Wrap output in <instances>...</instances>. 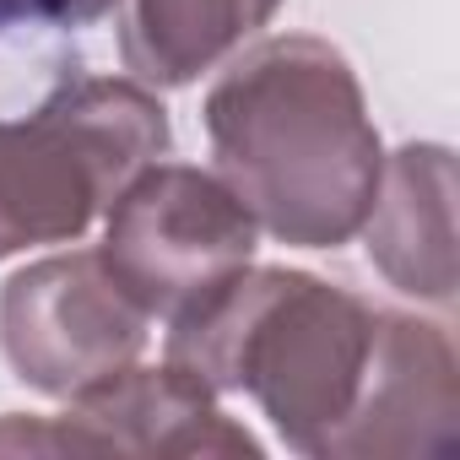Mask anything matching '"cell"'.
<instances>
[{
	"mask_svg": "<svg viewBox=\"0 0 460 460\" xmlns=\"http://www.w3.org/2000/svg\"><path fill=\"white\" fill-rule=\"evenodd\" d=\"M206 141L222 184L271 239L336 250L374 206L385 146L352 60L309 33H277L234 55L206 93Z\"/></svg>",
	"mask_w": 460,
	"mask_h": 460,
	"instance_id": "1",
	"label": "cell"
},
{
	"mask_svg": "<svg viewBox=\"0 0 460 460\" xmlns=\"http://www.w3.org/2000/svg\"><path fill=\"white\" fill-rule=\"evenodd\" d=\"M374 320L379 309L341 282L288 266H244L168 325L163 363L217 395H250L288 449L331 460L368 374Z\"/></svg>",
	"mask_w": 460,
	"mask_h": 460,
	"instance_id": "2",
	"label": "cell"
},
{
	"mask_svg": "<svg viewBox=\"0 0 460 460\" xmlns=\"http://www.w3.org/2000/svg\"><path fill=\"white\" fill-rule=\"evenodd\" d=\"M168 141V109L136 76L82 71L49 103L0 119V261L28 244H76Z\"/></svg>",
	"mask_w": 460,
	"mask_h": 460,
	"instance_id": "3",
	"label": "cell"
},
{
	"mask_svg": "<svg viewBox=\"0 0 460 460\" xmlns=\"http://www.w3.org/2000/svg\"><path fill=\"white\" fill-rule=\"evenodd\" d=\"M255 239L261 222L222 173L157 157L109 200L98 255L146 320L173 325L255 266Z\"/></svg>",
	"mask_w": 460,
	"mask_h": 460,
	"instance_id": "4",
	"label": "cell"
},
{
	"mask_svg": "<svg viewBox=\"0 0 460 460\" xmlns=\"http://www.w3.org/2000/svg\"><path fill=\"white\" fill-rule=\"evenodd\" d=\"M146 309L109 277L98 250L33 261L0 282V352L12 374L55 401L141 363Z\"/></svg>",
	"mask_w": 460,
	"mask_h": 460,
	"instance_id": "5",
	"label": "cell"
},
{
	"mask_svg": "<svg viewBox=\"0 0 460 460\" xmlns=\"http://www.w3.org/2000/svg\"><path fill=\"white\" fill-rule=\"evenodd\" d=\"M0 455H173L261 460V438L217 406V390L173 363L119 368L66 401L60 417H0Z\"/></svg>",
	"mask_w": 460,
	"mask_h": 460,
	"instance_id": "6",
	"label": "cell"
},
{
	"mask_svg": "<svg viewBox=\"0 0 460 460\" xmlns=\"http://www.w3.org/2000/svg\"><path fill=\"white\" fill-rule=\"evenodd\" d=\"M460 449V363L444 325L379 309L374 352L331 460H449Z\"/></svg>",
	"mask_w": 460,
	"mask_h": 460,
	"instance_id": "7",
	"label": "cell"
},
{
	"mask_svg": "<svg viewBox=\"0 0 460 460\" xmlns=\"http://www.w3.org/2000/svg\"><path fill=\"white\" fill-rule=\"evenodd\" d=\"M374 271L422 304H455V157L438 141H411L385 157L374 206L363 217Z\"/></svg>",
	"mask_w": 460,
	"mask_h": 460,
	"instance_id": "8",
	"label": "cell"
},
{
	"mask_svg": "<svg viewBox=\"0 0 460 460\" xmlns=\"http://www.w3.org/2000/svg\"><path fill=\"white\" fill-rule=\"evenodd\" d=\"M282 0H119V60L141 87H190L244 49Z\"/></svg>",
	"mask_w": 460,
	"mask_h": 460,
	"instance_id": "9",
	"label": "cell"
},
{
	"mask_svg": "<svg viewBox=\"0 0 460 460\" xmlns=\"http://www.w3.org/2000/svg\"><path fill=\"white\" fill-rule=\"evenodd\" d=\"M82 76V49L71 28L0 17V119L49 103Z\"/></svg>",
	"mask_w": 460,
	"mask_h": 460,
	"instance_id": "10",
	"label": "cell"
},
{
	"mask_svg": "<svg viewBox=\"0 0 460 460\" xmlns=\"http://www.w3.org/2000/svg\"><path fill=\"white\" fill-rule=\"evenodd\" d=\"M119 0H0V17L17 22H49V28H87L109 17Z\"/></svg>",
	"mask_w": 460,
	"mask_h": 460,
	"instance_id": "11",
	"label": "cell"
}]
</instances>
